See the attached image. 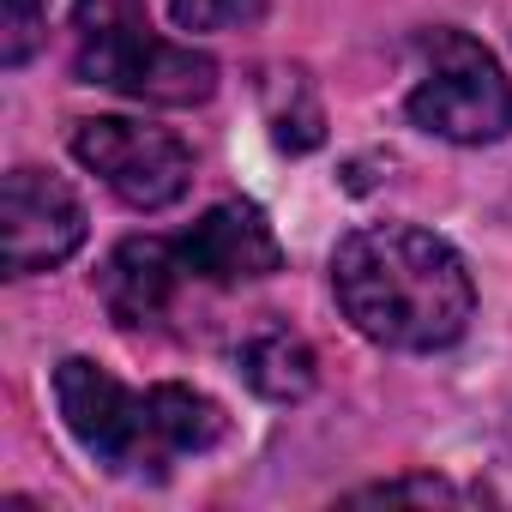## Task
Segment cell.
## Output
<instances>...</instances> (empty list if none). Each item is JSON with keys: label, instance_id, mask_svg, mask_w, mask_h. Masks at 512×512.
I'll use <instances>...</instances> for the list:
<instances>
[{"label": "cell", "instance_id": "3957f363", "mask_svg": "<svg viewBox=\"0 0 512 512\" xmlns=\"http://www.w3.org/2000/svg\"><path fill=\"white\" fill-rule=\"evenodd\" d=\"M73 79L133 97V103L193 109L217 91V61L205 49L157 37L145 19V0H79L73 7Z\"/></svg>", "mask_w": 512, "mask_h": 512}, {"label": "cell", "instance_id": "277c9868", "mask_svg": "<svg viewBox=\"0 0 512 512\" xmlns=\"http://www.w3.org/2000/svg\"><path fill=\"white\" fill-rule=\"evenodd\" d=\"M416 85L404 97L410 127L446 145H500L512 133V79L506 67L458 25H434L410 37Z\"/></svg>", "mask_w": 512, "mask_h": 512}, {"label": "cell", "instance_id": "ba28073f", "mask_svg": "<svg viewBox=\"0 0 512 512\" xmlns=\"http://www.w3.org/2000/svg\"><path fill=\"white\" fill-rule=\"evenodd\" d=\"M181 290H193V284L175 253V235H127L97 266V302L109 308V320L121 332H157L175 314Z\"/></svg>", "mask_w": 512, "mask_h": 512}, {"label": "cell", "instance_id": "52a82bcc", "mask_svg": "<svg viewBox=\"0 0 512 512\" xmlns=\"http://www.w3.org/2000/svg\"><path fill=\"white\" fill-rule=\"evenodd\" d=\"M175 253L187 266V284H211V290H241L284 272V241L253 199L211 205L193 229L175 235Z\"/></svg>", "mask_w": 512, "mask_h": 512}, {"label": "cell", "instance_id": "9c48e42d", "mask_svg": "<svg viewBox=\"0 0 512 512\" xmlns=\"http://www.w3.org/2000/svg\"><path fill=\"white\" fill-rule=\"evenodd\" d=\"M235 368L266 404H302L320 386V356L290 320H266L260 332H247L235 350Z\"/></svg>", "mask_w": 512, "mask_h": 512}, {"label": "cell", "instance_id": "8992f818", "mask_svg": "<svg viewBox=\"0 0 512 512\" xmlns=\"http://www.w3.org/2000/svg\"><path fill=\"white\" fill-rule=\"evenodd\" d=\"M0 223H7V278H37L67 266L91 235L85 199L61 175L31 163H19L0 187Z\"/></svg>", "mask_w": 512, "mask_h": 512}, {"label": "cell", "instance_id": "6da1fadb", "mask_svg": "<svg viewBox=\"0 0 512 512\" xmlns=\"http://www.w3.org/2000/svg\"><path fill=\"white\" fill-rule=\"evenodd\" d=\"M338 314L380 350L434 356L476 320V278L464 253L422 223H362L332 247Z\"/></svg>", "mask_w": 512, "mask_h": 512}, {"label": "cell", "instance_id": "8fae6325", "mask_svg": "<svg viewBox=\"0 0 512 512\" xmlns=\"http://www.w3.org/2000/svg\"><path fill=\"white\" fill-rule=\"evenodd\" d=\"M49 37V0H0V67H25Z\"/></svg>", "mask_w": 512, "mask_h": 512}, {"label": "cell", "instance_id": "7c38bea8", "mask_svg": "<svg viewBox=\"0 0 512 512\" xmlns=\"http://www.w3.org/2000/svg\"><path fill=\"white\" fill-rule=\"evenodd\" d=\"M181 31H247L266 19V0H169Z\"/></svg>", "mask_w": 512, "mask_h": 512}, {"label": "cell", "instance_id": "7a4b0ae2", "mask_svg": "<svg viewBox=\"0 0 512 512\" xmlns=\"http://www.w3.org/2000/svg\"><path fill=\"white\" fill-rule=\"evenodd\" d=\"M55 410L85 458L127 482H163L181 458H205L229 440V410L211 392L187 380L121 386L91 356H67L55 368Z\"/></svg>", "mask_w": 512, "mask_h": 512}, {"label": "cell", "instance_id": "5b68a950", "mask_svg": "<svg viewBox=\"0 0 512 512\" xmlns=\"http://www.w3.org/2000/svg\"><path fill=\"white\" fill-rule=\"evenodd\" d=\"M67 145L127 211H169L193 187V151L169 127L127 121V115H85L73 121Z\"/></svg>", "mask_w": 512, "mask_h": 512}, {"label": "cell", "instance_id": "30bf717a", "mask_svg": "<svg viewBox=\"0 0 512 512\" xmlns=\"http://www.w3.org/2000/svg\"><path fill=\"white\" fill-rule=\"evenodd\" d=\"M398 500H416V506H482L494 500L488 488H464L452 476H434V470H410V476H386V482H368V488H350L344 506H398Z\"/></svg>", "mask_w": 512, "mask_h": 512}]
</instances>
